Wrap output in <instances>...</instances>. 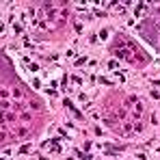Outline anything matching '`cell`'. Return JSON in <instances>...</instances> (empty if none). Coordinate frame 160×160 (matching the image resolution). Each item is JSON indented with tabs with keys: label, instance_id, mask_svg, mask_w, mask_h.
Wrapping results in <instances>:
<instances>
[{
	"label": "cell",
	"instance_id": "1",
	"mask_svg": "<svg viewBox=\"0 0 160 160\" xmlns=\"http://www.w3.org/2000/svg\"><path fill=\"white\" fill-rule=\"evenodd\" d=\"M108 69H117V61H110L108 63Z\"/></svg>",
	"mask_w": 160,
	"mask_h": 160
},
{
	"label": "cell",
	"instance_id": "2",
	"mask_svg": "<svg viewBox=\"0 0 160 160\" xmlns=\"http://www.w3.org/2000/svg\"><path fill=\"white\" fill-rule=\"evenodd\" d=\"M0 160H2V158H0Z\"/></svg>",
	"mask_w": 160,
	"mask_h": 160
}]
</instances>
